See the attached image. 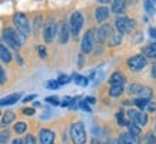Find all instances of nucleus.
I'll return each mask as SVG.
<instances>
[{"label": "nucleus", "instance_id": "20", "mask_svg": "<svg viewBox=\"0 0 156 144\" xmlns=\"http://www.w3.org/2000/svg\"><path fill=\"white\" fill-rule=\"evenodd\" d=\"M152 94H153L152 88L146 87V86H142V88L139 90V93H137L136 96H137V98H145V100H149V98L152 97Z\"/></svg>", "mask_w": 156, "mask_h": 144}, {"label": "nucleus", "instance_id": "52", "mask_svg": "<svg viewBox=\"0 0 156 144\" xmlns=\"http://www.w3.org/2000/svg\"><path fill=\"white\" fill-rule=\"evenodd\" d=\"M105 144H116V143H105Z\"/></svg>", "mask_w": 156, "mask_h": 144}, {"label": "nucleus", "instance_id": "3", "mask_svg": "<svg viewBox=\"0 0 156 144\" xmlns=\"http://www.w3.org/2000/svg\"><path fill=\"white\" fill-rule=\"evenodd\" d=\"M115 26H116V30L120 34H126V33H130L133 29L136 27V22L133 19L120 16V17H118V19L115 20Z\"/></svg>", "mask_w": 156, "mask_h": 144}, {"label": "nucleus", "instance_id": "22", "mask_svg": "<svg viewBox=\"0 0 156 144\" xmlns=\"http://www.w3.org/2000/svg\"><path fill=\"white\" fill-rule=\"evenodd\" d=\"M123 93V86H110L109 88V96L110 97H119Z\"/></svg>", "mask_w": 156, "mask_h": 144}, {"label": "nucleus", "instance_id": "27", "mask_svg": "<svg viewBox=\"0 0 156 144\" xmlns=\"http://www.w3.org/2000/svg\"><path fill=\"white\" fill-rule=\"evenodd\" d=\"M147 103H149V100H145V98H135V100H133V104H135V106H137V108H139V110H145V108H146V106H147Z\"/></svg>", "mask_w": 156, "mask_h": 144}, {"label": "nucleus", "instance_id": "1", "mask_svg": "<svg viewBox=\"0 0 156 144\" xmlns=\"http://www.w3.org/2000/svg\"><path fill=\"white\" fill-rule=\"evenodd\" d=\"M24 37H26V36H23L20 32L13 30V29H5V32H3V40H5L12 49H14V50H19L20 46L26 42Z\"/></svg>", "mask_w": 156, "mask_h": 144}, {"label": "nucleus", "instance_id": "11", "mask_svg": "<svg viewBox=\"0 0 156 144\" xmlns=\"http://www.w3.org/2000/svg\"><path fill=\"white\" fill-rule=\"evenodd\" d=\"M110 36H112V27H110L109 24H105V26H102V27L98 30L95 39L99 43H103V42H106V40H109Z\"/></svg>", "mask_w": 156, "mask_h": 144}, {"label": "nucleus", "instance_id": "42", "mask_svg": "<svg viewBox=\"0 0 156 144\" xmlns=\"http://www.w3.org/2000/svg\"><path fill=\"white\" fill-rule=\"evenodd\" d=\"M23 113L24 114H27V116H32V114L34 113V108H24Z\"/></svg>", "mask_w": 156, "mask_h": 144}, {"label": "nucleus", "instance_id": "8", "mask_svg": "<svg viewBox=\"0 0 156 144\" xmlns=\"http://www.w3.org/2000/svg\"><path fill=\"white\" fill-rule=\"evenodd\" d=\"M95 36H96V33H95V30H92V29L85 33V36L82 39V53L87 54V53L92 51L93 44H95Z\"/></svg>", "mask_w": 156, "mask_h": 144}, {"label": "nucleus", "instance_id": "5", "mask_svg": "<svg viewBox=\"0 0 156 144\" xmlns=\"http://www.w3.org/2000/svg\"><path fill=\"white\" fill-rule=\"evenodd\" d=\"M147 64L146 57L143 54H135V56L128 59V67L132 71H140L142 69H145Z\"/></svg>", "mask_w": 156, "mask_h": 144}, {"label": "nucleus", "instance_id": "35", "mask_svg": "<svg viewBox=\"0 0 156 144\" xmlns=\"http://www.w3.org/2000/svg\"><path fill=\"white\" fill-rule=\"evenodd\" d=\"M20 143L22 144H34V137L32 134H27L23 140H20Z\"/></svg>", "mask_w": 156, "mask_h": 144}, {"label": "nucleus", "instance_id": "51", "mask_svg": "<svg viewBox=\"0 0 156 144\" xmlns=\"http://www.w3.org/2000/svg\"><path fill=\"white\" fill-rule=\"evenodd\" d=\"M152 3H153V5H156V0H151Z\"/></svg>", "mask_w": 156, "mask_h": 144}, {"label": "nucleus", "instance_id": "12", "mask_svg": "<svg viewBox=\"0 0 156 144\" xmlns=\"http://www.w3.org/2000/svg\"><path fill=\"white\" fill-rule=\"evenodd\" d=\"M40 144H53L55 143V133L50 129H42L39 133Z\"/></svg>", "mask_w": 156, "mask_h": 144}, {"label": "nucleus", "instance_id": "7", "mask_svg": "<svg viewBox=\"0 0 156 144\" xmlns=\"http://www.w3.org/2000/svg\"><path fill=\"white\" fill-rule=\"evenodd\" d=\"M69 27H70L72 36L76 37V36L79 34V32H80V29L83 27V16H82L80 12H75V13H72Z\"/></svg>", "mask_w": 156, "mask_h": 144}, {"label": "nucleus", "instance_id": "21", "mask_svg": "<svg viewBox=\"0 0 156 144\" xmlns=\"http://www.w3.org/2000/svg\"><path fill=\"white\" fill-rule=\"evenodd\" d=\"M14 118H16V114L13 111H6L3 114V118H2V127H6L7 124H10Z\"/></svg>", "mask_w": 156, "mask_h": 144}, {"label": "nucleus", "instance_id": "2", "mask_svg": "<svg viewBox=\"0 0 156 144\" xmlns=\"http://www.w3.org/2000/svg\"><path fill=\"white\" fill-rule=\"evenodd\" d=\"M70 137L73 144H86V130L82 121H76L70 127Z\"/></svg>", "mask_w": 156, "mask_h": 144}, {"label": "nucleus", "instance_id": "15", "mask_svg": "<svg viewBox=\"0 0 156 144\" xmlns=\"http://www.w3.org/2000/svg\"><path fill=\"white\" fill-rule=\"evenodd\" d=\"M125 76L120 73V71H115L113 74L110 76V84L112 86H123L125 84Z\"/></svg>", "mask_w": 156, "mask_h": 144}, {"label": "nucleus", "instance_id": "13", "mask_svg": "<svg viewBox=\"0 0 156 144\" xmlns=\"http://www.w3.org/2000/svg\"><path fill=\"white\" fill-rule=\"evenodd\" d=\"M120 143L122 144H140V139L139 135H135V134H130V133H123L120 135Z\"/></svg>", "mask_w": 156, "mask_h": 144}, {"label": "nucleus", "instance_id": "24", "mask_svg": "<svg viewBox=\"0 0 156 144\" xmlns=\"http://www.w3.org/2000/svg\"><path fill=\"white\" fill-rule=\"evenodd\" d=\"M128 129H129V133L130 134H135V135H139L140 134V127L136 124V123H133V121L128 120Z\"/></svg>", "mask_w": 156, "mask_h": 144}, {"label": "nucleus", "instance_id": "41", "mask_svg": "<svg viewBox=\"0 0 156 144\" xmlns=\"http://www.w3.org/2000/svg\"><path fill=\"white\" fill-rule=\"evenodd\" d=\"M40 23H42V17H40V16H37V19L34 20V29H36V30H37V29H39V26H40Z\"/></svg>", "mask_w": 156, "mask_h": 144}, {"label": "nucleus", "instance_id": "31", "mask_svg": "<svg viewBox=\"0 0 156 144\" xmlns=\"http://www.w3.org/2000/svg\"><path fill=\"white\" fill-rule=\"evenodd\" d=\"M72 80L70 76H66V74H60L59 77H57V83L60 84V86H63V84H67L69 81Z\"/></svg>", "mask_w": 156, "mask_h": 144}, {"label": "nucleus", "instance_id": "25", "mask_svg": "<svg viewBox=\"0 0 156 144\" xmlns=\"http://www.w3.org/2000/svg\"><path fill=\"white\" fill-rule=\"evenodd\" d=\"M143 7H145V10H146V13L151 14V16H153V14L156 13V7L151 0H143Z\"/></svg>", "mask_w": 156, "mask_h": 144}, {"label": "nucleus", "instance_id": "30", "mask_svg": "<svg viewBox=\"0 0 156 144\" xmlns=\"http://www.w3.org/2000/svg\"><path fill=\"white\" fill-rule=\"evenodd\" d=\"M142 88V84H139V83H133L130 87H129V93L133 94V96H136L137 93H139V90Z\"/></svg>", "mask_w": 156, "mask_h": 144}, {"label": "nucleus", "instance_id": "28", "mask_svg": "<svg viewBox=\"0 0 156 144\" xmlns=\"http://www.w3.org/2000/svg\"><path fill=\"white\" fill-rule=\"evenodd\" d=\"M120 42H122V34L120 33L119 34H112L109 37V46H118Z\"/></svg>", "mask_w": 156, "mask_h": 144}, {"label": "nucleus", "instance_id": "18", "mask_svg": "<svg viewBox=\"0 0 156 144\" xmlns=\"http://www.w3.org/2000/svg\"><path fill=\"white\" fill-rule=\"evenodd\" d=\"M126 9V0H113L112 3V12L113 13H122Z\"/></svg>", "mask_w": 156, "mask_h": 144}, {"label": "nucleus", "instance_id": "33", "mask_svg": "<svg viewBox=\"0 0 156 144\" xmlns=\"http://www.w3.org/2000/svg\"><path fill=\"white\" fill-rule=\"evenodd\" d=\"M77 107H80L82 110H85V111H92V108H90V106H89V103L86 101V100H82V101H79Z\"/></svg>", "mask_w": 156, "mask_h": 144}, {"label": "nucleus", "instance_id": "34", "mask_svg": "<svg viewBox=\"0 0 156 144\" xmlns=\"http://www.w3.org/2000/svg\"><path fill=\"white\" fill-rule=\"evenodd\" d=\"M116 118H118V123H119L120 125H126V124H128V120L125 118V116H123V113H122V111L116 114Z\"/></svg>", "mask_w": 156, "mask_h": 144}, {"label": "nucleus", "instance_id": "45", "mask_svg": "<svg viewBox=\"0 0 156 144\" xmlns=\"http://www.w3.org/2000/svg\"><path fill=\"white\" fill-rule=\"evenodd\" d=\"M77 66H79V67H82V66H83V56H79L77 57Z\"/></svg>", "mask_w": 156, "mask_h": 144}, {"label": "nucleus", "instance_id": "38", "mask_svg": "<svg viewBox=\"0 0 156 144\" xmlns=\"http://www.w3.org/2000/svg\"><path fill=\"white\" fill-rule=\"evenodd\" d=\"M37 51H39V56L42 57V59H46V49H44V46H37Z\"/></svg>", "mask_w": 156, "mask_h": 144}, {"label": "nucleus", "instance_id": "39", "mask_svg": "<svg viewBox=\"0 0 156 144\" xmlns=\"http://www.w3.org/2000/svg\"><path fill=\"white\" fill-rule=\"evenodd\" d=\"M6 81V73L5 70L2 69V66H0V84H3Z\"/></svg>", "mask_w": 156, "mask_h": 144}, {"label": "nucleus", "instance_id": "23", "mask_svg": "<svg viewBox=\"0 0 156 144\" xmlns=\"http://www.w3.org/2000/svg\"><path fill=\"white\" fill-rule=\"evenodd\" d=\"M72 80H73L77 86H80V87H86L87 83H89V80L86 79V77H83V76H80V74H73Z\"/></svg>", "mask_w": 156, "mask_h": 144}, {"label": "nucleus", "instance_id": "26", "mask_svg": "<svg viewBox=\"0 0 156 144\" xmlns=\"http://www.w3.org/2000/svg\"><path fill=\"white\" fill-rule=\"evenodd\" d=\"M13 130L17 133V134H23L24 131L27 130V124L26 123H23V121H19V123H16L13 127Z\"/></svg>", "mask_w": 156, "mask_h": 144}, {"label": "nucleus", "instance_id": "50", "mask_svg": "<svg viewBox=\"0 0 156 144\" xmlns=\"http://www.w3.org/2000/svg\"><path fill=\"white\" fill-rule=\"evenodd\" d=\"M90 144H100V143H99V141H98V140L95 139V140H92V143H90Z\"/></svg>", "mask_w": 156, "mask_h": 144}, {"label": "nucleus", "instance_id": "17", "mask_svg": "<svg viewBox=\"0 0 156 144\" xmlns=\"http://www.w3.org/2000/svg\"><path fill=\"white\" fill-rule=\"evenodd\" d=\"M20 100V94H10L6 98L0 100V106H12L14 103H17Z\"/></svg>", "mask_w": 156, "mask_h": 144}, {"label": "nucleus", "instance_id": "9", "mask_svg": "<svg viewBox=\"0 0 156 144\" xmlns=\"http://www.w3.org/2000/svg\"><path fill=\"white\" fill-rule=\"evenodd\" d=\"M56 33H57V24L50 20L46 23L44 26V30H43V39H44V42L46 43H52L56 37Z\"/></svg>", "mask_w": 156, "mask_h": 144}, {"label": "nucleus", "instance_id": "19", "mask_svg": "<svg viewBox=\"0 0 156 144\" xmlns=\"http://www.w3.org/2000/svg\"><path fill=\"white\" fill-rule=\"evenodd\" d=\"M143 56L145 57H149V59H155L156 57V43H151L147 44L145 49H143Z\"/></svg>", "mask_w": 156, "mask_h": 144}, {"label": "nucleus", "instance_id": "40", "mask_svg": "<svg viewBox=\"0 0 156 144\" xmlns=\"http://www.w3.org/2000/svg\"><path fill=\"white\" fill-rule=\"evenodd\" d=\"M149 36H151L152 39H155V40H156V29H153V27L149 29Z\"/></svg>", "mask_w": 156, "mask_h": 144}, {"label": "nucleus", "instance_id": "36", "mask_svg": "<svg viewBox=\"0 0 156 144\" xmlns=\"http://www.w3.org/2000/svg\"><path fill=\"white\" fill-rule=\"evenodd\" d=\"M145 140H146V144H156V137L153 133H149Z\"/></svg>", "mask_w": 156, "mask_h": 144}, {"label": "nucleus", "instance_id": "37", "mask_svg": "<svg viewBox=\"0 0 156 144\" xmlns=\"http://www.w3.org/2000/svg\"><path fill=\"white\" fill-rule=\"evenodd\" d=\"M46 103H50V104H53V106H59V104H60V101H59V98L57 97H48L46 98Z\"/></svg>", "mask_w": 156, "mask_h": 144}, {"label": "nucleus", "instance_id": "46", "mask_svg": "<svg viewBox=\"0 0 156 144\" xmlns=\"http://www.w3.org/2000/svg\"><path fill=\"white\" fill-rule=\"evenodd\" d=\"M152 76H153V77L156 79V64L153 66V67H152Z\"/></svg>", "mask_w": 156, "mask_h": 144}, {"label": "nucleus", "instance_id": "29", "mask_svg": "<svg viewBox=\"0 0 156 144\" xmlns=\"http://www.w3.org/2000/svg\"><path fill=\"white\" fill-rule=\"evenodd\" d=\"M10 140V131L5 130L0 133V144H6Z\"/></svg>", "mask_w": 156, "mask_h": 144}, {"label": "nucleus", "instance_id": "14", "mask_svg": "<svg viewBox=\"0 0 156 144\" xmlns=\"http://www.w3.org/2000/svg\"><path fill=\"white\" fill-rule=\"evenodd\" d=\"M109 17V9L108 7H105V6H100V7H98L95 12V19L98 20V22H105V20H108Z\"/></svg>", "mask_w": 156, "mask_h": 144}, {"label": "nucleus", "instance_id": "32", "mask_svg": "<svg viewBox=\"0 0 156 144\" xmlns=\"http://www.w3.org/2000/svg\"><path fill=\"white\" fill-rule=\"evenodd\" d=\"M60 87V84L57 83V80H49L46 83V88H50V90H57Z\"/></svg>", "mask_w": 156, "mask_h": 144}, {"label": "nucleus", "instance_id": "10", "mask_svg": "<svg viewBox=\"0 0 156 144\" xmlns=\"http://www.w3.org/2000/svg\"><path fill=\"white\" fill-rule=\"evenodd\" d=\"M57 33H59V42L62 44H66L69 42V37H70V27H69V24L66 22H63L57 27Z\"/></svg>", "mask_w": 156, "mask_h": 144}, {"label": "nucleus", "instance_id": "47", "mask_svg": "<svg viewBox=\"0 0 156 144\" xmlns=\"http://www.w3.org/2000/svg\"><path fill=\"white\" fill-rule=\"evenodd\" d=\"M86 101H87V103H92V104H93V103H95L96 100H95L93 97H87V98H86Z\"/></svg>", "mask_w": 156, "mask_h": 144}, {"label": "nucleus", "instance_id": "16", "mask_svg": "<svg viewBox=\"0 0 156 144\" xmlns=\"http://www.w3.org/2000/svg\"><path fill=\"white\" fill-rule=\"evenodd\" d=\"M0 60L3 63H10L12 61V53L7 50V47L5 44L0 43Z\"/></svg>", "mask_w": 156, "mask_h": 144}, {"label": "nucleus", "instance_id": "4", "mask_svg": "<svg viewBox=\"0 0 156 144\" xmlns=\"http://www.w3.org/2000/svg\"><path fill=\"white\" fill-rule=\"evenodd\" d=\"M13 23L17 27V32H20L23 36H29L30 34V24H29L27 17L23 13H16L13 16Z\"/></svg>", "mask_w": 156, "mask_h": 144}, {"label": "nucleus", "instance_id": "49", "mask_svg": "<svg viewBox=\"0 0 156 144\" xmlns=\"http://www.w3.org/2000/svg\"><path fill=\"white\" fill-rule=\"evenodd\" d=\"M12 144H22V143H20L19 139H16V140H13V141H12Z\"/></svg>", "mask_w": 156, "mask_h": 144}, {"label": "nucleus", "instance_id": "44", "mask_svg": "<svg viewBox=\"0 0 156 144\" xmlns=\"http://www.w3.org/2000/svg\"><path fill=\"white\" fill-rule=\"evenodd\" d=\"M146 108L149 110V111H155V110H156V106H155V104H149V103H147Z\"/></svg>", "mask_w": 156, "mask_h": 144}, {"label": "nucleus", "instance_id": "48", "mask_svg": "<svg viewBox=\"0 0 156 144\" xmlns=\"http://www.w3.org/2000/svg\"><path fill=\"white\" fill-rule=\"evenodd\" d=\"M98 2H99V3H102V5H106V3H109L110 0H98Z\"/></svg>", "mask_w": 156, "mask_h": 144}, {"label": "nucleus", "instance_id": "43", "mask_svg": "<svg viewBox=\"0 0 156 144\" xmlns=\"http://www.w3.org/2000/svg\"><path fill=\"white\" fill-rule=\"evenodd\" d=\"M34 97H36V94H30V96H27V97H24V98H23V101H24V103L32 101V100H33Z\"/></svg>", "mask_w": 156, "mask_h": 144}, {"label": "nucleus", "instance_id": "6", "mask_svg": "<svg viewBox=\"0 0 156 144\" xmlns=\"http://www.w3.org/2000/svg\"><path fill=\"white\" fill-rule=\"evenodd\" d=\"M128 118L130 121H133V123H136L139 127L146 125L147 121H149L147 114H145L142 110H135V108H129L128 110Z\"/></svg>", "mask_w": 156, "mask_h": 144}]
</instances>
